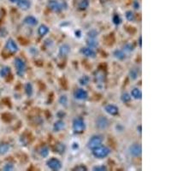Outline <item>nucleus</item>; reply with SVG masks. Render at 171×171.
Wrapping results in <instances>:
<instances>
[{
    "label": "nucleus",
    "mask_w": 171,
    "mask_h": 171,
    "mask_svg": "<svg viewBox=\"0 0 171 171\" xmlns=\"http://www.w3.org/2000/svg\"><path fill=\"white\" fill-rule=\"evenodd\" d=\"M68 102H69V99H68V97L66 95L60 96V98H59V103H60V104H62L63 106H67L68 105Z\"/></svg>",
    "instance_id": "nucleus-30"
},
{
    "label": "nucleus",
    "mask_w": 171,
    "mask_h": 171,
    "mask_svg": "<svg viewBox=\"0 0 171 171\" xmlns=\"http://www.w3.org/2000/svg\"><path fill=\"white\" fill-rule=\"evenodd\" d=\"M14 65H15V68L16 70V74L19 76L21 77L26 71V68H27L25 62L20 57H16L14 60Z\"/></svg>",
    "instance_id": "nucleus-4"
},
{
    "label": "nucleus",
    "mask_w": 171,
    "mask_h": 171,
    "mask_svg": "<svg viewBox=\"0 0 171 171\" xmlns=\"http://www.w3.org/2000/svg\"><path fill=\"white\" fill-rule=\"evenodd\" d=\"M125 17L128 21H135V14L131 10H127L125 12Z\"/></svg>",
    "instance_id": "nucleus-28"
},
{
    "label": "nucleus",
    "mask_w": 171,
    "mask_h": 171,
    "mask_svg": "<svg viewBox=\"0 0 171 171\" xmlns=\"http://www.w3.org/2000/svg\"><path fill=\"white\" fill-rule=\"evenodd\" d=\"M92 153L96 158H104L108 157L109 154L110 153V149L107 146L100 145L99 146L92 149Z\"/></svg>",
    "instance_id": "nucleus-1"
},
{
    "label": "nucleus",
    "mask_w": 171,
    "mask_h": 171,
    "mask_svg": "<svg viewBox=\"0 0 171 171\" xmlns=\"http://www.w3.org/2000/svg\"><path fill=\"white\" fill-rule=\"evenodd\" d=\"M92 170L94 171H106L107 170V167L104 166V165H97V166H94L92 168Z\"/></svg>",
    "instance_id": "nucleus-35"
},
{
    "label": "nucleus",
    "mask_w": 171,
    "mask_h": 171,
    "mask_svg": "<svg viewBox=\"0 0 171 171\" xmlns=\"http://www.w3.org/2000/svg\"><path fill=\"white\" fill-rule=\"evenodd\" d=\"M138 132L139 134H141V126H138Z\"/></svg>",
    "instance_id": "nucleus-40"
},
{
    "label": "nucleus",
    "mask_w": 171,
    "mask_h": 171,
    "mask_svg": "<svg viewBox=\"0 0 171 171\" xmlns=\"http://www.w3.org/2000/svg\"><path fill=\"white\" fill-rule=\"evenodd\" d=\"M98 36V32L95 29H92L87 33V38H93L96 39Z\"/></svg>",
    "instance_id": "nucleus-34"
},
{
    "label": "nucleus",
    "mask_w": 171,
    "mask_h": 171,
    "mask_svg": "<svg viewBox=\"0 0 171 171\" xmlns=\"http://www.w3.org/2000/svg\"><path fill=\"white\" fill-rule=\"evenodd\" d=\"M9 2H11V3H16L18 0H9Z\"/></svg>",
    "instance_id": "nucleus-41"
},
{
    "label": "nucleus",
    "mask_w": 171,
    "mask_h": 171,
    "mask_svg": "<svg viewBox=\"0 0 171 171\" xmlns=\"http://www.w3.org/2000/svg\"><path fill=\"white\" fill-rule=\"evenodd\" d=\"M142 38H141V36L139 38V45H140V47L141 48V46H142Z\"/></svg>",
    "instance_id": "nucleus-39"
},
{
    "label": "nucleus",
    "mask_w": 171,
    "mask_h": 171,
    "mask_svg": "<svg viewBox=\"0 0 171 171\" xmlns=\"http://www.w3.org/2000/svg\"><path fill=\"white\" fill-rule=\"evenodd\" d=\"M64 127H65L64 122L62 120H58L55 122L54 125H53V131L54 132H59V131H61L62 129L64 128Z\"/></svg>",
    "instance_id": "nucleus-18"
},
{
    "label": "nucleus",
    "mask_w": 171,
    "mask_h": 171,
    "mask_svg": "<svg viewBox=\"0 0 171 171\" xmlns=\"http://www.w3.org/2000/svg\"><path fill=\"white\" fill-rule=\"evenodd\" d=\"M129 152L134 157H140L142 153V148L140 144H134L129 147Z\"/></svg>",
    "instance_id": "nucleus-10"
},
{
    "label": "nucleus",
    "mask_w": 171,
    "mask_h": 171,
    "mask_svg": "<svg viewBox=\"0 0 171 171\" xmlns=\"http://www.w3.org/2000/svg\"><path fill=\"white\" fill-rule=\"evenodd\" d=\"M131 97H133L135 99H141L142 98V93H141V91L140 90L139 88H134L131 91Z\"/></svg>",
    "instance_id": "nucleus-20"
},
{
    "label": "nucleus",
    "mask_w": 171,
    "mask_h": 171,
    "mask_svg": "<svg viewBox=\"0 0 171 171\" xmlns=\"http://www.w3.org/2000/svg\"><path fill=\"white\" fill-rule=\"evenodd\" d=\"M81 54L84 55L87 57H89V58H95L96 57V52L93 49L88 47V46L82 47L81 50Z\"/></svg>",
    "instance_id": "nucleus-11"
},
{
    "label": "nucleus",
    "mask_w": 171,
    "mask_h": 171,
    "mask_svg": "<svg viewBox=\"0 0 171 171\" xmlns=\"http://www.w3.org/2000/svg\"><path fill=\"white\" fill-rule=\"evenodd\" d=\"M123 49H124L125 51H127V52H132V51L134 50V46L131 45V44L127 43V44H125V45H124Z\"/></svg>",
    "instance_id": "nucleus-37"
},
{
    "label": "nucleus",
    "mask_w": 171,
    "mask_h": 171,
    "mask_svg": "<svg viewBox=\"0 0 171 171\" xmlns=\"http://www.w3.org/2000/svg\"><path fill=\"white\" fill-rule=\"evenodd\" d=\"M48 33H49V27L45 24H41V25H39V27H38V34L39 36H45Z\"/></svg>",
    "instance_id": "nucleus-16"
},
{
    "label": "nucleus",
    "mask_w": 171,
    "mask_h": 171,
    "mask_svg": "<svg viewBox=\"0 0 171 171\" xmlns=\"http://www.w3.org/2000/svg\"><path fill=\"white\" fill-rule=\"evenodd\" d=\"M79 82H80V84H81V86H87L90 82V78L87 75H83V76H81V78H80Z\"/></svg>",
    "instance_id": "nucleus-27"
},
{
    "label": "nucleus",
    "mask_w": 171,
    "mask_h": 171,
    "mask_svg": "<svg viewBox=\"0 0 171 171\" xmlns=\"http://www.w3.org/2000/svg\"><path fill=\"white\" fill-rule=\"evenodd\" d=\"M73 170H75V171H87V170H88V169H87V167H86L85 165H83V164H81V165H78V166L74 167V168L73 169Z\"/></svg>",
    "instance_id": "nucleus-36"
},
{
    "label": "nucleus",
    "mask_w": 171,
    "mask_h": 171,
    "mask_svg": "<svg viewBox=\"0 0 171 171\" xmlns=\"http://www.w3.org/2000/svg\"><path fill=\"white\" fill-rule=\"evenodd\" d=\"M104 110L110 116H117L119 113V109L115 104H107L104 106Z\"/></svg>",
    "instance_id": "nucleus-13"
},
{
    "label": "nucleus",
    "mask_w": 171,
    "mask_h": 171,
    "mask_svg": "<svg viewBox=\"0 0 171 171\" xmlns=\"http://www.w3.org/2000/svg\"><path fill=\"white\" fill-rule=\"evenodd\" d=\"M11 72V69L9 66H4L1 69H0V76L4 78L7 75H9V73Z\"/></svg>",
    "instance_id": "nucleus-25"
},
{
    "label": "nucleus",
    "mask_w": 171,
    "mask_h": 171,
    "mask_svg": "<svg viewBox=\"0 0 171 171\" xmlns=\"http://www.w3.org/2000/svg\"><path fill=\"white\" fill-rule=\"evenodd\" d=\"M70 52V45L69 44H63L59 47V51H58V53L60 57H67L68 55L69 54Z\"/></svg>",
    "instance_id": "nucleus-12"
},
{
    "label": "nucleus",
    "mask_w": 171,
    "mask_h": 171,
    "mask_svg": "<svg viewBox=\"0 0 171 171\" xmlns=\"http://www.w3.org/2000/svg\"><path fill=\"white\" fill-rule=\"evenodd\" d=\"M112 21L115 25H119L122 23V18L118 16V15H115L113 17H112Z\"/></svg>",
    "instance_id": "nucleus-33"
},
{
    "label": "nucleus",
    "mask_w": 171,
    "mask_h": 171,
    "mask_svg": "<svg viewBox=\"0 0 171 171\" xmlns=\"http://www.w3.org/2000/svg\"><path fill=\"white\" fill-rule=\"evenodd\" d=\"M86 129L85 121L81 117L74 118L73 121V130L75 134H82Z\"/></svg>",
    "instance_id": "nucleus-2"
},
{
    "label": "nucleus",
    "mask_w": 171,
    "mask_h": 171,
    "mask_svg": "<svg viewBox=\"0 0 171 171\" xmlns=\"http://www.w3.org/2000/svg\"><path fill=\"white\" fill-rule=\"evenodd\" d=\"M129 76L132 80H136L138 78V71L135 69H132L129 72Z\"/></svg>",
    "instance_id": "nucleus-32"
},
{
    "label": "nucleus",
    "mask_w": 171,
    "mask_h": 171,
    "mask_svg": "<svg viewBox=\"0 0 171 171\" xmlns=\"http://www.w3.org/2000/svg\"><path fill=\"white\" fill-rule=\"evenodd\" d=\"M25 92L28 97H31L33 95L34 92V88H33V85L29 82H27L25 84Z\"/></svg>",
    "instance_id": "nucleus-26"
},
{
    "label": "nucleus",
    "mask_w": 171,
    "mask_h": 171,
    "mask_svg": "<svg viewBox=\"0 0 171 171\" xmlns=\"http://www.w3.org/2000/svg\"><path fill=\"white\" fill-rule=\"evenodd\" d=\"M131 95L127 92H123L121 96V100L123 102V103H128L131 101Z\"/></svg>",
    "instance_id": "nucleus-29"
},
{
    "label": "nucleus",
    "mask_w": 171,
    "mask_h": 171,
    "mask_svg": "<svg viewBox=\"0 0 171 171\" xmlns=\"http://www.w3.org/2000/svg\"><path fill=\"white\" fill-rule=\"evenodd\" d=\"M109 126V122L105 117H99L96 120V127L99 129H105Z\"/></svg>",
    "instance_id": "nucleus-8"
},
{
    "label": "nucleus",
    "mask_w": 171,
    "mask_h": 171,
    "mask_svg": "<svg viewBox=\"0 0 171 171\" xmlns=\"http://www.w3.org/2000/svg\"><path fill=\"white\" fill-rule=\"evenodd\" d=\"M46 165L50 170H59L62 169V162L57 158H50L46 162Z\"/></svg>",
    "instance_id": "nucleus-6"
},
{
    "label": "nucleus",
    "mask_w": 171,
    "mask_h": 171,
    "mask_svg": "<svg viewBox=\"0 0 171 171\" xmlns=\"http://www.w3.org/2000/svg\"><path fill=\"white\" fill-rule=\"evenodd\" d=\"M5 49L11 53H15L18 51V45L13 39H9L5 43Z\"/></svg>",
    "instance_id": "nucleus-9"
},
{
    "label": "nucleus",
    "mask_w": 171,
    "mask_h": 171,
    "mask_svg": "<svg viewBox=\"0 0 171 171\" xmlns=\"http://www.w3.org/2000/svg\"><path fill=\"white\" fill-rule=\"evenodd\" d=\"M39 155L42 157H46L49 156V153H50V150L48 148V146L46 145H43L39 148Z\"/></svg>",
    "instance_id": "nucleus-24"
},
{
    "label": "nucleus",
    "mask_w": 171,
    "mask_h": 171,
    "mask_svg": "<svg viewBox=\"0 0 171 171\" xmlns=\"http://www.w3.org/2000/svg\"><path fill=\"white\" fill-rule=\"evenodd\" d=\"M47 6L54 12H61L66 8L64 2H60L58 0H49L47 2Z\"/></svg>",
    "instance_id": "nucleus-3"
},
{
    "label": "nucleus",
    "mask_w": 171,
    "mask_h": 171,
    "mask_svg": "<svg viewBox=\"0 0 171 171\" xmlns=\"http://www.w3.org/2000/svg\"><path fill=\"white\" fill-rule=\"evenodd\" d=\"M103 141H104V139H103V137L101 135H92L90 139H89L88 142H87V147L92 150V149L99 146L100 145H102Z\"/></svg>",
    "instance_id": "nucleus-5"
},
{
    "label": "nucleus",
    "mask_w": 171,
    "mask_h": 171,
    "mask_svg": "<svg viewBox=\"0 0 171 171\" xmlns=\"http://www.w3.org/2000/svg\"><path fill=\"white\" fill-rule=\"evenodd\" d=\"M90 1L89 0H81L78 4V9L80 10H86L89 7Z\"/></svg>",
    "instance_id": "nucleus-21"
},
{
    "label": "nucleus",
    "mask_w": 171,
    "mask_h": 171,
    "mask_svg": "<svg viewBox=\"0 0 171 171\" xmlns=\"http://www.w3.org/2000/svg\"><path fill=\"white\" fill-rule=\"evenodd\" d=\"M133 6H134V8H135V9H140V4H139V2H138L137 0H135V1H134V3H133Z\"/></svg>",
    "instance_id": "nucleus-38"
},
{
    "label": "nucleus",
    "mask_w": 171,
    "mask_h": 171,
    "mask_svg": "<svg viewBox=\"0 0 171 171\" xmlns=\"http://www.w3.org/2000/svg\"><path fill=\"white\" fill-rule=\"evenodd\" d=\"M16 4L19 9L22 10H27L31 7V2L29 0H18Z\"/></svg>",
    "instance_id": "nucleus-14"
},
{
    "label": "nucleus",
    "mask_w": 171,
    "mask_h": 171,
    "mask_svg": "<svg viewBox=\"0 0 171 171\" xmlns=\"http://www.w3.org/2000/svg\"><path fill=\"white\" fill-rule=\"evenodd\" d=\"M74 98L77 100H86L88 98V92L83 88H77L74 92Z\"/></svg>",
    "instance_id": "nucleus-7"
},
{
    "label": "nucleus",
    "mask_w": 171,
    "mask_h": 171,
    "mask_svg": "<svg viewBox=\"0 0 171 171\" xmlns=\"http://www.w3.org/2000/svg\"><path fill=\"white\" fill-rule=\"evenodd\" d=\"M65 150H66V146L64 145V144L61 143V142H58L54 146V152H55L58 153L60 155H62L65 152Z\"/></svg>",
    "instance_id": "nucleus-17"
},
{
    "label": "nucleus",
    "mask_w": 171,
    "mask_h": 171,
    "mask_svg": "<svg viewBox=\"0 0 171 171\" xmlns=\"http://www.w3.org/2000/svg\"><path fill=\"white\" fill-rule=\"evenodd\" d=\"M14 169H15V167H14V164L12 162H7L3 167V170L5 171H11L13 170Z\"/></svg>",
    "instance_id": "nucleus-31"
},
{
    "label": "nucleus",
    "mask_w": 171,
    "mask_h": 171,
    "mask_svg": "<svg viewBox=\"0 0 171 171\" xmlns=\"http://www.w3.org/2000/svg\"><path fill=\"white\" fill-rule=\"evenodd\" d=\"M9 145L8 143H1L0 144V155H5L6 153L9 152Z\"/></svg>",
    "instance_id": "nucleus-23"
},
{
    "label": "nucleus",
    "mask_w": 171,
    "mask_h": 171,
    "mask_svg": "<svg viewBox=\"0 0 171 171\" xmlns=\"http://www.w3.org/2000/svg\"><path fill=\"white\" fill-rule=\"evenodd\" d=\"M113 55L118 60H123L126 57V55L124 53V52L122 51V50H116V51H114Z\"/></svg>",
    "instance_id": "nucleus-22"
},
{
    "label": "nucleus",
    "mask_w": 171,
    "mask_h": 171,
    "mask_svg": "<svg viewBox=\"0 0 171 171\" xmlns=\"http://www.w3.org/2000/svg\"><path fill=\"white\" fill-rule=\"evenodd\" d=\"M23 21L28 26H35L38 24V20L34 16H27L24 18Z\"/></svg>",
    "instance_id": "nucleus-15"
},
{
    "label": "nucleus",
    "mask_w": 171,
    "mask_h": 171,
    "mask_svg": "<svg viewBox=\"0 0 171 171\" xmlns=\"http://www.w3.org/2000/svg\"><path fill=\"white\" fill-rule=\"evenodd\" d=\"M87 46H88V47H90L92 49H94V48H97V47H98L99 42H98L97 39L87 38Z\"/></svg>",
    "instance_id": "nucleus-19"
}]
</instances>
